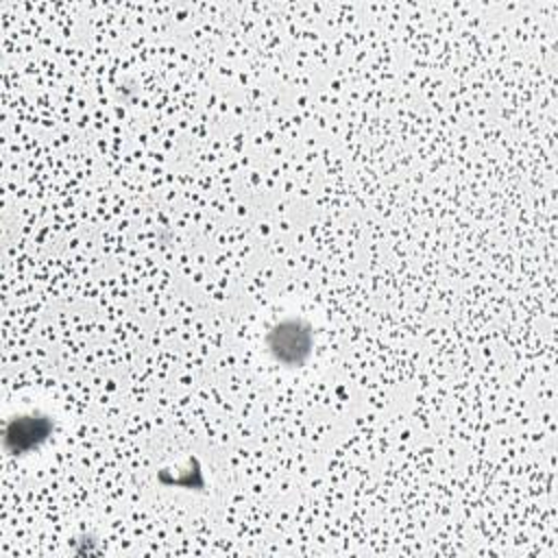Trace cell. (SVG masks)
Returning <instances> with one entry per match:
<instances>
[{
    "mask_svg": "<svg viewBox=\"0 0 558 558\" xmlns=\"http://www.w3.org/2000/svg\"><path fill=\"white\" fill-rule=\"evenodd\" d=\"M264 351L279 368H305L316 351L314 323L301 314H286L277 318L264 333Z\"/></svg>",
    "mask_w": 558,
    "mask_h": 558,
    "instance_id": "1",
    "label": "cell"
},
{
    "mask_svg": "<svg viewBox=\"0 0 558 558\" xmlns=\"http://www.w3.org/2000/svg\"><path fill=\"white\" fill-rule=\"evenodd\" d=\"M57 418L46 410H22L4 418L2 451L9 458L22 460L39 453L57 434Z\"/></svg>",
    "mask_w": 558,
    "mask_h": 558,
    "instance_id": "2",
    "label": "cell"
}]
</instances>
